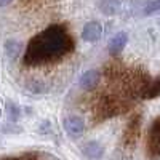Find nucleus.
Segmentation results:
<instances>
[{
	"mask_svg": "<svg viewBox=\"0 0 160 160\" xmlns=\"http://www.w3.org/2000/svg\"><path fill=\"white\" fill-rule=\"evenodd\" d=\"M75 50V40L66 26L53 24L34 35L22 55V64L26 68L55 64L69 56Z\"/></svg>",
	"mask_w": 160,
	"mask_h": 160,
	"instance_id": "obj_1",
	"label": "nucleus"
},
{
	"mask_svg": "<svg viewBox=\"0 0 160 160\" xmlns=\"http://www.w3.org/2000/svg\"><path fill=\"white\" fill-rule=\"evenodd\" d=\"M128 109V104L120 99L117 96H102L99 99V102L96 104V109H95V117L96 120H106V118H111V117H117L120 114H123Z\"/></svg>",
	"mask_w": 160,
	"mask_h": 160,
	"instance_id": "obj_2",
	"label": "nucleus"
},
{
	"mask_svg": "<svg viewBox=\"0 0 160 160\" xmlns=\"http://www.w3.org/2000/svg\"><path fill=\"white\" fill-rule=\"evenodd\" d=\"M146 152L151 160L160 158V117L154 118L149 133H148V142H146Z\"/></svg>",
	"mask_w": 160,
	"mask_h": 160,
	"instance_id": "obj_3",
	"label": "nucleus"
},
{
	"mask_svg": "<svg viewBox=\"0 0 160 160\" xmlns=\"http://www.w3.org/2000/svg\"><path fill=\"white\" fill-rule=\"evenodd\" d=\"M139 133H141V115L136 114L128 120V123L125 127V131H123V146L125 148H135V144L139 138Z\"/></svg>",
	"mask_w": 160,
	"mask_h": 160,
	"instance_id": "obj_4",
	"label": "nucleus"
},
{
	"mask_svg": "<svg viewBox=\"0 0 160 160\" xmlns=\"http://www.w3.org/2000/svg\"><path fill=\"white\" fill-rule=\"evenodd\" d=\"M62 127H64V131L68 133V136L74 139L80 138L85 131V122L78 115H68L62 120Z\"/></svg>",
	"mask_w": 160,
	"mask_h": 160,
	"instance_id": "obj_5",
	"label": "nucleus"
},
{
	"mask_svg": "<svg viewBox=\"0 0 160 160\" xmlns=\"http://www.w3.org/2000/svg\"><path fill=\"white\" fill-rule=\"evenodd\" d=\"M102 35V26L101 22L98 21H90L83 26L82 29V40H85V42H90V43H95L98 42V40L101 38Z\"/></svg>",
	"mask_w": 160,
	"mask_h": 160,
	"instance_id": "obj_6",
	"label": "nucleus"
},
{
	"mask_svg": "<svg viewBox=\"0 0 160 160\" xmlns=\"http://www.w3.org/2000/svg\"><path fill=\"white\" fill-rule=\"evenodd\" d=\"M99 78H101L99 71H96V69H90V71H87V72H83L82 75H80V78H78V85H80V88L85 90V91H91V90H95V88L98 87Z\"/></svg>",
	"mask_w": 160,
	"mask_h": 160,
	"instance_id": "obj_7",
	"label": "nucleus"
},
{
	"mask_svg": "<svg viewBox=\"0 0 160 160\" xmlns=\"http://www.w3.org/2000/svg\"><path fill=\"white\" fill-rule=\"evenodd\" d=\"M82 154L88 160H101L104 155V148L98 141H88L82 146Z\"/></svg>",
	"mask_w": 160,
	"mask_h": 160,
	"instance_id": "obj_8",
	"label": "nucleus"
},
{
	"mask_svg": "<svg viewBox=\"0 0 160 160\" xmlns=\"http://www.w3.org/2000/svg\"><path fill=\"white\" fill-rule=\"evenodd\" d=\"M127 42H128V34H127V32H117V34L109 40V45H108L109 53H111V55H114V56L120 55V53H122V50L125 48Z\"/></svg>",
	"mask_w": 160,
	"mask_h": 160,
	"instance_id": "obj_9",
	"label": "nucleus"
},
{
	"mask_svg": "<svg viewBox=\"0 0 160 160\" xmlns=\"http://www.w3.org/2000/svg\"><path fill=\"white\" fill-rule=\"evenodd\" d=\"M99 10L108 16H112V15H117L120 11V7H122V0H99L98 3Z\"/></svg>",
	"mask_w": 160,
	"mask_h": 160,
	"instance_id": "obj_10",
	"label": "nucleus"
},
{
	"mask_svg": "<svg viewBox=\"0 0 160 160\" xmlns=\"http://www.w3.org/2000/svg\"><path fill=\"white\" fill-rule=\"evenodd\" d=\"M3 48H5L7 56L11 58V59L18 58V56L21 55V51H22V45H21L19 40H16V38H10V40H7Z\"/></svg>",
	"mask_w": 160,
	"mask_h": 160,
	"instance_id": "obj_11",
	"label": "nucleus"
},
{
	"mask_svg": "<svg viewBox=\"0 0 160 160\" xmlns=\"http://www.w3.org/2000/svg\"><path fill=\"white\" fill-rule=\"evenodd\" d=\"M158 96H160V75L154 80V82H151L148 85V88L142 91L141 98L142 99H155Z\"/></svg>",
	"mask_w": 160,
	"mask_h": 160,
	"instance_id": "obj_12",
	"label": "nucleus"
},
{
	"mask_svg": "<svg viewBox=\"0 0 160 160\" xmlns=\"http://www.w3.org/2000/svg\"><path fill=\"white\" fill-rule=\"evenodd\" d=\"M7 114H8V118L11 120V122H16L19 114H21V111H19V108L13 101H8L7 102Z\"/></svg>",
	"mask_w": 160,
	"mask_h": 160,
	"instance_id": "obj_13",
	"label": "nucleus"
},
{
	"mask_svg": "<svg viewBox=\"0 0 160 160\" xmlns=\"http://www.w3.org/2000/svg\"><path fill=\"white\" fill-rule=\"evenodd\" d=\"M144 15L149 16V15H154V13L160 11V0H149L148 5L144 7Z\"/></svg>",
	"mask_w": 160,
	"mask_h": 160,
	"instance_id": "obj_14",
	"label": "nucleus"
},
{
	"mask_svg": "<svg viewBox=\"0 0 160 160\" xmlns=\"http://www.w3.org/2000/svg\"><path fill=\"white\" fill-rule=\"evenodd\" d=\"M28 88L32 91V93H45V85L40 83V82H32L28 85Z\"/></svg>",
	"mask_w": 160,
	"mask_h": 160,
	"instance_id": "obj_15",
	"label": "nucleus"
},
{
	"mask_svg": "<svg viewBox=\"0 0 160 160\" xmlns=\"http://www.w3.org/2000/svg\"><path fill=\"white\" fill-rule=\"evenodd\" d=\"M21 160H35V155L34 154H24V155H21Z\"/></svg>",
	"mask_w": 160,
	"mask_h": 160,
	"instance_id": "obj_16",
	"label": "nucleus"
},
{
	"mask_svg": "<svg viewBox=\"0 0 160 160\" xmlns=\"http://www.w3.org/2000/svg\"><path fill=\"white\" fill-rule=\"evenodd\" d=\"M13 2V0H0V7H7Z\"/></svg>",
	"mask_w": 160,
	"mask_h": 160,
	"instance_id": "obj_17",
	"label": "nucleus"
},
{
	"mask_svg": "<svg viewBox=\"0 0 160 160\" xmlns=\"http://www.w3.org/2000/svg\"><path fill=\"white\" fill-rule=\"evenodd\" d=\"M148 2H149V0H133V3H135V5H141V3L148 5Z\"/></svg>",
	"mask_w": 160,
	"mask_h": 160,
	"instance_id": "obj_18",
	"label": "nucleus"
},
{
	"mask_svg": "<svg viewBox=\"0 0 160 160\" xmlns=\"http://www.w3.org/2000/svg\"><path fill=\"white\" fill-rule=\"evenodd\" d=\"M158 26H160V19H158Z\"/></svg>",
	"mask_w": 160,
	"mask_h": 160,
	"instance_id": "obj_19",
	"label": "nucleus"
}]
</instances>
